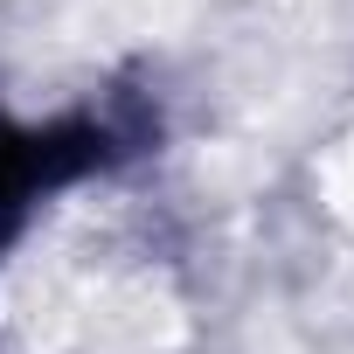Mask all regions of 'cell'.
I'll use <instances>...</instances> for the list:
<instances>
[{"label":"cell","instance_id":"cell-1","mask_svg":"<svg viewBox=\"0 0 354 354\" xmlns=\"http://www.w3.org/2000/svg\"><path fill=\"white\" fill-rule=\"evenodd\" d=\"M104 160H111V132L91 118H70V125H8L0 118V250L49 188L77 181Z\"/></svg>","mask_w":354,"mask_h":354}]
</instances>
